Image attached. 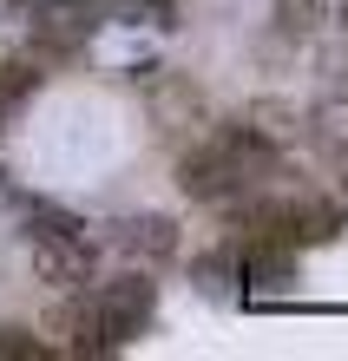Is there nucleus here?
I'll use <instances>...</instances> for the list:
<instances>
[{"instance_id":"nucleus-3","label":"nucleus","mask_w":348,"mask_h":361,"mask_svg":"<svg viewBox=\"0 0 348 361\" xmlns=\"http://www.w3.org/2000/svg\"><path fill=\"white\" fill-rule=\"evenodd\" d=\"M27 250H33V269L59 289H85L92 283V237L73 210H53V204H33L27 210Z\"/></svg>"},{"instance_id":"nucleus-6","label":"nucleus","mask_w":348,"mask_h":361,"mask_svg":"<svg viewBox=\"0 0 348 361\" xmlns=\"http://www.w3.org/2000/svg\"><path fill=\"white\" fill-rule=\"evenodd\" d=\"M0 361H47V348L27 329H0Z\"/></svg>"},{"instance_id":"nucleus-7","label":"nucleus","mask_w":348,"mask_h":361,"mask_svg":"<svg viewBox=\"0 0 348 361\" xmlns=\"http://www.w3.org/2000/svg\"><path fill=\"white\" fill-rule=\"evenodd\" d=\"M342 27H348V7H342Z\"/></svg>"},{"instance_id":"nucleus-4","label":"nucleus","mask_w":348,"mask_h":361,"mask_svg":"<svg viewBox=\"0 0 348 361\" xmlns=\"http://www.w3.org/2000/svg\"><path fill=\"white\" fill-rule=\"evenodd\" d=\"M112 243L125 250V257L164 263V257H178V224H171V217H132V224L112 230Z\"/></svg>"},{"instance_id":"nucleus-8","label":"nucleus","mask_w":348,"mask_h":361,"mask_svg":"<svg viewBox=\"0 0 348 361\" xmlns=\"http://www.w3.org/2000/svg\"><path fill=\"white\" fill-rule=\"evenodd\" d=\"M0 105H7V99H0Z\"/></svg>"},{"instance_id":"nucleus-1","label":"nucleus","mask_w":348,"mask_h":361,"mask_svg":"<svg viewBox=\"0 0 348 361\" xmlns=\"http://www.w3.org/2000/svg\"><path fill=\"white\" fill-rule=\"evenodd\" d=\"M263 178H276V145L250 125L236 132H217L210 145H198L184 164H178V184L204 204H224V197H250Z\"/></svg>"},{"instance_id":"nucleus-2","label":"nucleus","mask_w":348,"mask_h":361,"mask_svg":"<svg viewBox=\"0 0 348 361\" xmlns=\"http://www.w3.org/2000/svg\"><path fill=\"white\" fill-rule=\"evenodd\" d=\"M151 302H158V289H151L145 276H119V283L92 289L79 309H66L73 355H112V348H125L151 322Z\"/></svg>"},{"instance_id":"nucleus-5","label":"nucleus","mask_w":348,"mask_h":361,"mask_svg":"<svg viewBox=\"0 0 348 361\" xmlns=\"http://www.w3.org/2000/svg\"><path fill=\"white\" fill-rule=\"evenodd\" d=\"M316 20H322V0H276V33L302 39V33H316Z\"/></svg>"}]
</instances>
